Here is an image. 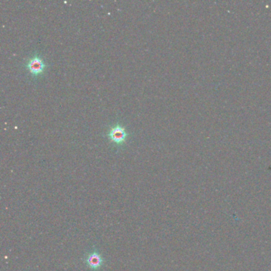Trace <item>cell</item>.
Instances as JSON below:
<instances>
[{"mask_svg":"<svg viewBox=\"0 0 271 271\" xmlns=\"http://www.w3.org/2000/svg\"><path fill=\"white\" fill-rule=\"evenodd\" d=\"M83 263L91 271H101L104 267L105 259L101 252L93 248L83 257Z\"/></svg>","mask_w":271,"mask_h":271,"instance_id":"cell-1","label":"cell"},{"mask_svg":"<svg viewBox=\"0 0 271 271\" xmlns=\"http://www.w3.org/2000/svg\"><path fill=\"white\" fill-rule=\"evenodd\" d=\"M107 136L112 143L117 145H122L126 142V139L128 137V133L124 126L120 124H116L110 129Z\"/></svg>","mask_w":271,"mask_h":271,"instance_id":"cell-2","label":"cell"},{"mask_svg":"<svg viewBox=\"0 0 271 271\" xmlns=\"http://www.w3.org/2000/svg\"><path fill=\"white\" fill-rule=\"evenodd\" d=\"M26 68L30 74L37 77L44 73V71L46 68V64L42 58H40L39 55H35L29 59L26 64Z\"/></svg>","mask_w":271,"mask_h":271,"instance_id":"cell-3","label":"cell"}]
</instances>
